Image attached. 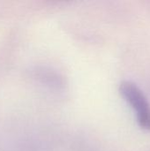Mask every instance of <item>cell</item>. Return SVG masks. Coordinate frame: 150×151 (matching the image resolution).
<instances>
[{
    "instance_id": "obj_1",
    "label": "cell",
    "mask_w": 150,
    "mask_h": 151,
    "mask_svg": "<svg viewBox=\"0 0 150 151\" xmlns=\"http://www.w3.org/2000/svg\"><path fill=\"white\" fill-rule=\"evenodd\" d=\"M119 90L123 97L136 112L139 126L150 131V105L143 92L131 81H123Z\"/></svg>"
}]
</instances>
